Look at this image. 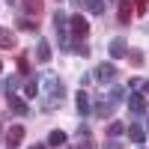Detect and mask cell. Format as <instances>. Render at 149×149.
<instances>
[{"label":"cell","instance_id":"obj_1","mask_svg":"<svg viewBox=\"0 0 149 149\" xmlns=\"http://www.w3.org/2000/svg\"><path fill=\"white\" fill-rule=\"evenodd\" d=\"M93 78H95L98 84H113V81H116V66H113V63H102V66L95 69Z\"/></svg>","mask_w":149,"mask_h":149},{"label":"cell","instance_id":"obj_2","mask_svg":"<svg viewBox=\"0 0 149 149\" xmlns=\"http://www.w3.org/2000/svg\"><path fill=\"white\" fill-rule=\"evenodd\" d=\"M21 140H24V125H9V128H6V146L15 149Z\"/></svg>","mask_w":149,"mask_h":149},{"label":"cell","instance_id":"obj_3","mask_svg":"<svg viewBox=\"0 0 149 149\" xmlns=\"http://www.w3.org/2000/svg\"><path fill=\"white\" fill-rule=\"evenodd\" d=\"M6 98H9V107H12V113H18V116H27V113H30V104L24 102L21 95H12V93H9Z\"/></svg>","mask_w":149,"mask_h":149},{"label":"cell","instance_id":"obj_4","mask_svg":"<svg viewBox=\"0 0 149 149\" xmlns=\"http://www.w3.org/2000/svg\"><path fill=\"white\" fill-rule=\"evenodd\" d=\"M66 24H69V18H66V12H54V27H57V33H60V45H69V39H66Z\"/></svg>","mask_w":149,"mask_h":149},{"label":"cell","instance_id":"obj_5","mask_svg":"<svg viewBox=\"0 0 149 149\" xmlns=\"http://www.w3.org/2000/svg\"><path fill=\"white\" fill-rule=\"evenodd\" d=\"M107 51H110V57H113V60H119V57L128 54V45H125V39H122V36H116V39H110Z\"/></svg>","mask_w":149,"mask_h":149},{"label":"cell","instance_id":"obj_6","mask_svg":"<svg viewBox=\"0 0 149 149\" xmlns=\"http://www.w3.org/2000/svg\"><path fill=\"white\" fill-rule=\"evenodd\" d=\"M69 24H72V33H74V39H84V36L90 33V24H86V18H81V15L69 18Z\"/></svg>","mask_w":149,"mask_h":149},{"label":"cell","instance_id":"obj_7","mask_svg":"<svg viewBox=\"0 0 149 149\" xmlns=\"http://www.w3.org/2000/svg\"><path fill=\"white\" fill-rule=\"evenodd\" d=\"M128 110L131 113H146V95H140V93H134V95H128Z\"/></svg>","mask_w":149,"mask_h":149},{"label":"cell","instance_id":"obj_8","mask_svg":"<svg viewBox=\"0 0 149 149\" xmlns=\"http://www.w3.org/2000/svg\"><path fill=\"white\" fill-rule=\"evenodd\" d=\"M125 134H128L131 143H143V140H146V128L140 125V122H131V125L125 128Z\"/></svg>","mask_w":149,"mask_h":149},{"label":"cell","instance_id":"obj_9","mask_svg":"<svg viewBox=\"0 0 149 149\" xmlns=\"http://www.w3.org/2000/svg\"><path fill=\"white\" fill-rule=\"evenodd\" d=\"M36 60H39V63H48V60H51V42L48 39L36 42Z\"/></svg>","mask_w":149,"mask_h":149},{"label":"cell","instance_id":"obj_10","mask_svg":"<svg viewBox=\"0 0 149 149\" xmlns=\"http://www.w3.org/2000/svg\"><path fill=\"white\" fill-rule=\"evenodd\" d=\"M74 107H78L81 116H90V113H93V107H90V95H86V93H78V98H74Z\"/></svg>","mask_w":149,"mask_h":149},{"label":"cell","instance_id":"obj_11","mask_svg":"<svg viewBox=\"0 0 149 149\" xmlns=\"http://www.w3.org/2000/svg\"><path fill=\"white\" fill-rule=\"evenodd\" d=\"M18 39H15V33L6 30V27H0V48H15Z\"/></svg>","mask_w":149,"mask_h":149},{"label":"cell","instance_id":"obj_12","mask_svg":"<svg viewBox=\"0 0 149 149\" xmlns=\"http://www.w3.org/2000/svg\"><path fill=\"white\" fill-rule=\"evenodd\" d=\"M84 3L93 15H104V9H107V0H84Z\"/></svg>","mask_w":149,"mask_h":149},{"label":"cell","instance_id":"obj_13","mask_svg":"<svg viewBox=\"0 0 149 149\" xmlns=\"http://www.w3.org/2000/svg\"><path fill=\"white\" fill-rule=\"evenodd\" d=\"M45 90H48V95H57L60 98V95H63V84H60L57 78H48L45 81Z\"/></svg>","mask_w":149,"mask_h":149},{"label":"cell","instance_id":"obj_14","mask_svg":"<svg viewBox=\"0 0 149 149\" xmlns=\"http://www.w3.org/2000/svg\"><path fill=\"white\" fill-rule=\"evenodd\" d=\"M113 102H110V98H107V102H98L95 104V116H110V113H113Z\"/></svg>","mask_w":149,"mask_h":149},{"label":"cell","instance_id":"obj_15","mask_svg":"<svg viewBox=\"0 0 149 149\" xmlns=\"http://www.w3.org/2000/svg\"><path fill=\"white\" fill-rule=\"evenodd\" d=\"M119 21L122 24L131 21V0H122V3H119Z\"/></svg>","mask_w":149,"mask_h":149},{"label":"cell","instance_id":"obj_16","mask_svg":"<svg viewBox=\"0 0 149 149\" xmlns=\"http://www.w3.org/2000/svg\"><path fill=\"white\" fill-rule=\"evenodd\" d=\"M48 143H51V146H63V143H66V131L54 128L51 134H48Z\"/></svg>","mask_w":149,"mask_h":149},{"label":"cell","instance_id":"obj_17","mask_svg":"<svg viewBox=\"0 0 149 149\" xmlns=\"http://www.w3.org/2000/svg\"><path fill=\"white\" fill-rule=\"evenodd\" d=\"M125 90H122V86H113V90H110V102H113V104H119V102H125Z\"/></svg>","mask_w":149,"mask_h":149},{"label":"cell","instance_id":"obj_18","mask_svg":"<svg viewBox=\"0 0 149 149\" xmlns=\"http://www.w3.org/2000/svg\"><path fill=\"white\" fill-rule=\"evenodd\" d=\"M122 131H125V125H122V122H110V125H107V134H110V137H119Z\"/></svg>","mask_w":149,"mask_h":149},{"label":"cell","instance_id":"obj_19","mask_svg":"<svg viewBox=\"0 0 149 149\" xmlns=\"http://www.w3.org/2000/svg\"><path fill=\"white\" fill-rule=\"evenodd\" d=\"M24 6H27V12H33V15H39V12H42V3H39V0H24Z\"/></svg>","mask_w":149,"mask_h":149},{"label":"cell","instance_id":"obj_20","mask_svg":"<svg viewBox=\"0 0 149 149\" xmlns=\"http://www.w3.org/2000/svg\"><path fill=\"white\" fill-rule=\"evenodd\" d=\"M72 51H78L81 57H90V45H86V42H78V39H74V48H72Z\"/></svg>","mask_w":149,"mask_h":149},{"label":"cell","instance_id":"obj_21","mask_svg":"<svg viewBox=\"0 0 149 149\" xmlns=\"http://www.w3.org/2000/svg\"><path fill=\"white\" fill-rule=\"evenodd\" d=\"M18 30H27V33H33V30H36V24H33L30 18H21V21H18Z\"/></svg>","mask_w":149,"mask_h":149},{"label":"cell","instance_id":"obj_22","mask_svg":"<svg viewBox=\"0 0 149 149\" xmlns=\"http://www.w3.org/2000/svg\"><path fill=\"white\" fill-rule=\"evenodd\" d=\"M36 90H39V86H36V81H27V84H24V95H36Z\"/></svg>","mask_w":149,"mask_h":149},{"label":"cell","instance_id":"obj_23","mask_svg":"<svg viewBox=\"0 0 149 149\" xmlns=\"http://www.w3.org/2000/svg\"><path fill=\"white\" fill-rule=\"evenodd\" d=\"M15 86H18V78H9V81L3 84V90H6V95H9V93H15Z\"/></svg>","mask_w":149,"mask_h":149},{"label":"cell","instance_id":"obj_24","mask_svg":"<svg viewBox=\"0 0 149 149\" xmlns=\"http://www.w3.org/2000/svg\"><path fill=\"white\" fill-rule=\"evenodd\" d=\"M146 6H149V0H134V9H137V15H143Z\"/></svg>","mask_w":149,"mask_h":149},{"label":"cell","instance_id":"obj_25","mask_svg":"<svg viewBox=\"0 0 149 149\" xmlns=\"http://www.w3.org/2000/svg\"><path fill=\"white\" fill-rule=\"evenodd\" d=\"M131 63H143V54L140 51H131Z\"/></svg>","mask_w":149,"mask_h":149},{"label":"cell","instance_id":"obj_26","mask_svg":"<svg viewBox=\"0 0 149 149\" xmlns=\"http://www.w3.org/2000/svg\"><path fill=\"white\" fill-rule=\"evenodd\" d=\"M104 149H122V146H119L116 140H110V143H104Z\"/></svg>","mask_w":149,"mask_h":149},{"label":"cell","instance_id":"obj_27","mask_svg":"<svg viewBox=\"0 0 149 149\" xmlns=\"http://www.w3.org/2000/svg\"><path fill=\"white\" fill-rule=\"evenodd\" d=\"M30 149H45V146H42V143H33V146H30Z\"/></svg>","mask_w":149,"mask_h":149},{"label":"cell","instance_id":"obj_28","mask_svg":"<svg viewBox=\"0 0 149 149\" xmlns=\"http://www.w3.org/2000/svg\"><path fill=\"white\" fill-rule=\"evenodd\" d=\"M143 90H146V95H149V81H146V84H143Z\"/></svg>","mask_w":149,"mask_h":149},{"label":"cell","instance_id":"obj_29","mask_svg":"<svg viewBox=\"0 0 149 149\" xmlns=\"http://www.w3.org/2000/svg\"><path fill=\"white\" fill-rule=\"evenodd\" d=\"M146 131H149V116H146Z\"/></svg>","mask_w":149,"mask_h":149},{"label":"cell","instance_id":"obj_30","mask_svg":"<svg viewBox=\"0 0 149 149\" xmlns=\"http://www.w3.org/2000/svg\"><path fill=\"white\" fill-rule=\"evenodd\" d=\"M6 3H15V0H6Z\"/></svg>","mask_w":149,"mask_h":149},{"label":"cell","instance_id":"obj_31","mask_svg":"<svg viewBox=\"0 0 149 149\" xmlns=\"http://www.w3.org/2000/svg\"><path fill=\"white\" fill-rule=\"evenodd\" d=\"M0 69H3V63H0Z\"/></svg>","mask_w":149,"mask_h":149}]
</instances>
